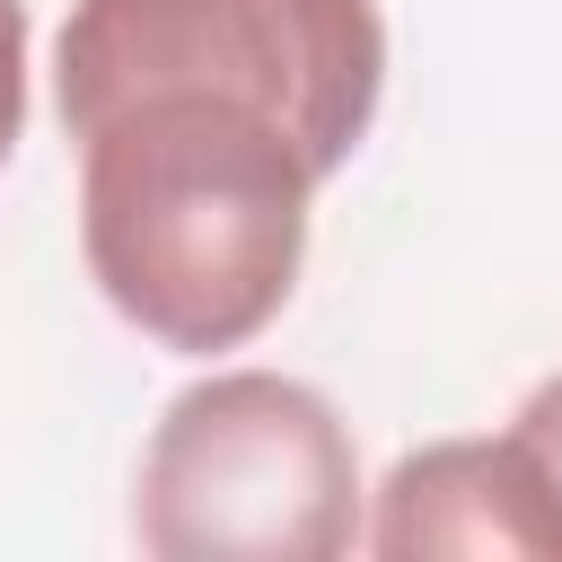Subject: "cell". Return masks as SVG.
Returning a JSON list of instances; mask_svg holds the SVG:
<instances>
[{
  "mask_svg": "<svg viewBox=\"0 0 562 562\" xmlns=\"http://www.w3.org/2000/svg\"><path fill=\"white\" fill-rule=\"evenodd\" d=\"M79 140V255L97 299L158 351H246L299 290L316 149L255 97L140 88Z\"/></svg>",
  "mask_w": 562,
  "mask_h": 562,
  "instance_id": "1",
  "label": "cell"
},
{
  "mask_svg": "<svg viewBox=\"0 0 562 562\" xmlns=\"http://www.w3.org/2000/svg\"><path fill=\"white\" fill-rule=\"evenodd\" d=\"M360 527L351 422L281 369L193 378L132 474V536L158 562H334Z\"/></svg>",
  "mask_w": 562,
  "mask_h": 562,
  "instance_id": "2",
  "label": "cell"
},
{
  "mask_svg": "<svg viewBox=\"0 0 562 562\" xmlns=\"http://www.w3.org/2000/svg\"><path fill=\"white\" fill-rule=\"evenodd\" d=\"M140 88L255 97L342 176L386 97V18L378 0H70L53 44L61 132Z\"/></svg>",
  "mask_w": 562,
  "mask_h": 562,
  "instance_id": "3",
  "label": "cell"
},
{
  "mask_svg": "<svg viewBox=\"0 0 562 562\" xmlns=\"http://www.w3.org/2000/svg\"><path fill=\"white\" fill-rule=\"evenodd\" d=\"M369 553L386 562H430V553H465V562H562V501L536 474V457L518 448V430L492 439H430L404 448L378 483V509L360 527Z\"/></svg>",
  "mask_w": 562,
  "mask_h": 562,
  "instance_id": "4",
  "label": "cell"
},
{
  "mask_svg": "<svg viewBox=\"0 0 562 562\" xmlns=\"http://www.w3.org/2000/svg\"><path fill=\"white\" fill-rule=\"evenodd\" d=\"M509 430H518V448L536 457V474L553 483V501H562V369L527 386V404L509 413Z\"/></svg>",
  "mask_w": 562,
  "mask_h": 562,
  "instance_id": "5",
  "label": "cell"
},
{
  "mask_svg": "<svg viewBox=\"0 0 562 562\" xmlns=\"http://www.w3.org/2000/svg\"><path fill=\"white\" fill-rule=\"evenodd\" d=\"M26 132V0H0V167Z\"/></svg>",
  "mask_w": 562,
  "mask_h": 562,
  "instance_id": "6",
  "label": "cell"
}]
</instances>
